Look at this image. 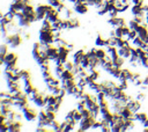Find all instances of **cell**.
<instances>
[{"label": "cell", "mask_w": 148, "mask_h": 132, "mask_svg": "<svg viewBox=\"0 0 148 132\" xmlns=\"http://www.w3.org/2000/svg\"><path fill=\"white\" fill-rule=\"evenodd\" d=\"M46 117L49 120H54L56 119V112L54 111H46Z\"/></svg>", "instance_id": "cell-20"}, {"label": "cell", "mask_w": 148, "mask_h": 132, "mask_svg": "<svg viewBox=\"0 0 148 132\" xmlns=\"http://www.w3.org/2000/svg\"><path fill=\"white\" fill-rule=\"evenodd\" d=\"M20 78L23 82H29L30 81V73L27 71V69H21V73H20Z\"/></svg>", "instance_id": "cell-11"}, {"label": "cell", "mask_w": 148, "mask_h": 132, "mask_svg": "<svg viewBox=\"0 0 148 132\" xmlns=\"http://www.w3.org/2000/svg\"><path fill=\"white\" fill-rule=\"evenodd\" d=\"M74 12L77 14H86L88 12V5L86 2H76L74 3Z\"/></svg>", "instance_id": "cell-4"}, {"label": "cell", "mask_w": 148, "mask_h": 132, "mask_svg": "<svg viewBox=\"0 0 148 132\" xmlns=\"http://www.w3.org/2000/svg\"><path fill=\"white\" fill-rule=\"evenodd\" d=\"M80 25V22L76 17H71L68 19V27L69 29H74V28H77Z\"/></svg>", "instance_id": "cell-13"}, {"label": "cell", "mask_w": 148, "mask_h": 132, "mask_svg": "<svg viewBox=\"0 0 148 132\" xmlns=\"http://www.w3.org/2000/svg\"><path fill=\"white\" fill-rule=\"evenodd\" d=\"M22 113H23V117L28 120V122H32L37 118V112L35 111V109L30 108L29 105H25L23 109H22Z\"/></svg>", "instance_id": "cell-3"}, {"label": "cell", "mask_w": 148, "mask_h": 132, "mask_svg": "<svg viewBox=\"0 0 148 132\" xmlns=\"http://www.w3.org/2000/svg\"><path fill=\"white\" fill-rule=\"evenodd\" d=\"M22 42V38H21V35L17 34V32H14V34H10V35H7L5 37V43L8 44L10 47H17Z\"/></svg>", "instance_id": "cell-1"}, {"label": "cell", "mask_w": 148, "mask_h": 132, "mask_svg": "<svg viewBox=\"0 0 148 132\" xmlns=\"http://www.w3.org/2000/svg\"><path fill=\"white\" fill-rule=\"evenodd\" d=\"M106 54H108V52H106V50H104L103 47H98V49L96 50V57H97L98 59H103Z\"/></svg>", "instance_id": "cell-14"}, {"label": "cell", "mask_w": 148, "mask_h": 132, "mask_svg": "<svg viewBox=\"0 0 148 132\" xmlns=\"http://www.w3.org/2000/svg\"><path fill=\"white\" fill-rule=\"evenodd\" d=\"M66 47L69 50V51H72L73 49H74V44L73 43H67V45H66Z\"/></svg>", "instance_id": "cell-21"}, {"label": "cell", "mask_w": 148, "mask_h": 132, "mask_svg": "<svg viewBox=\"0 0 148 132\" xmlns=\"http://www.w3.org/2000/svg\"><path fill=\"white\" fill-rule=\"evenodd\" d=\"M136 98H138L139 101H141V100H143V98H145V94H143V93H140V94H139V95L136 96Z\"/></svg>", "instance_id": "cell-23"}, {"label": "cell", "mask_w": 148, "mask_h": 132, "mask_svg": "<svg viewBox=\"0 0 148 132\" xmlns=\"http://www.w3.org/2000/svg\"><path fill=\"white\" fill-rule=\"evenodd\" d=\"M8 44H0V60L3 61L5 60V56L8 53Z\"/></svg>", "instance_id": "cell-9"}, {"label": "cell", "mask_w": 148, "mask_h": 132, "mask_svg": "<svg viewBox=\"0 0 148 132\" xmlns=\"http://www.w3.org/2000/svg\"><path fill=\"white\" fill-rule=\"evenodd\" d=\"M61 2H62V0H47V3L51 5L53 8H57Z\"/></svg>", "instance_id": "cell-19"}, {"label": "cell", "mask_w": 148, "mask_h": 132, "mask_svg": "<svg viewBox=\"0 0 148 132\" xmlns=\"http://www.w3.org/2000/svg\"><path fill=\"white\" fill-rule=\"evenodd\" d=\"M22 13L24 14V15H34V14H36V10H35V8L30 5V3H27L25 6H24V8H23V10H22Z\"/></svg>", "instance_id": "cell-8"}, {"label": "cell", "mask_w": 148, "mask_h": 132, "mask_svg": "<svg viewBox=\"0 0 148 132\" xmlns=\"http://www.w3.org/2000/svg\"><path fill=\"white\" fill-rule=\"evenodd\" d=\"M38 37H39V42L43 43V44H53L54 43V38L52 36V31L51 30L40 29Z\"/></svg>", "instance_id": "cell-2"}, {"label": "cell", "mask_w": 148, "mask_h": 132, "mask_svg": "<svg viewBox=\"0 0 148 132\" xmlns=\"http://www.w3.org/2000/svg\"><path fill=\"white\" fill-rule=\"evenodd\" d=\"M84 54H86V52L83 51V50H77V51H75L74 53H73V57H72V60H73V63L74 64H80V61H81V59L84 57Z\"/></svg>", "instance_id": "cell-5"}, {"label": "cell", "mask_w": 148, "mask_h": 132, "mask_svg": "<svg viewBox=\"0 0 148 132\" xmlns=\"http://www.w3.org/2000/svg\"><path fill=\"white\" fill-rule=\"evenodd\" d=\"M125 64V58L121 57V56H118L114 60H113V65L118 66V67H123V65Z\"/></svg>", "instance_id": "cell-15"}, {"label": "cell", "mask_w": 148, "mask_h": 132, "mask_svg": "<svg viewBox=\"0 0 148 132\" xmlns=\"http://www.w3.org/2000/svg\"><path fill=\"white\" fill-rule=\"evenodd\" d=\"M50 126H51V131H57V132H61V123H59L58 120H52L51 122V124H50Z\"/></svg>", "instance_id": "cell-12"}, {"label": "cell", "mask_w": 148, "mask_h": 132, "mask_svg": "<svg viewBox=\"0 0 148 132\" xmlns=\"http://www.w3.org/2000/svg\"><path fill=\"white\" fill-rule=\"evenodd\" d=\"M53 45H56L57 47H61V46H66V45H67V42L60 37V38H58V39H56V41H54Z\"/></svg>", "instance_id": "cell-17"}, {"label": "cell", "mask_w": 148, "mask_h": 132, "mask_svg": "<svg viewBox=\"0 0 148 132\" xmlns=\"http://www.w3.org/2000/svg\"><path fill=\"white\" fill-rule=\"evenodd\" d=\"M106 39H108V38H104L102 35H98L97 38H96V41H95V43H96L97 46L104 47V46H106Z\"/></svg>", "instance_id": "cell-10"}, {"label": "cell", "mask_w": 148, "mask_h": 132, "mask_svg": "<svg viewBox=\"0 0 148 132\" xmlns=\"http://www.w3.org/2000/svg\"><path fill=\"white\" fill-rule=\"evenodd\" d=\"M142 124H143V126H145V127H148V118H147Z\"/></svg>", "instance_id": "cell-25"}, {"label": "cell", "mask_w": 148, "mask_h": 132, "mask_svg": "<svg viewBox=\"0 0 148 132\" xmlns=\"http://www.w3.org/2000/svg\"><path fill=\"white\" fill-rule=\"evenodd\" d=\"M132 3H134V5H142L143 0H132Z\"/></svg>", "instance_id": "cell-22"}, {"label": "cell", "mask_w": 148, "mask_h": 132, "mask_svg": "<svg viewBox=\"0 0 148 132\" xmlns=\"http://www.w3.org/2000/svg\"><path fill=\"white\" fill-rule=\"evenodd\" d=\"M69 50L66 47V46H61V47H58V53H59V58L65 63L67 60V57L69 54Z\"/></svg>", "instance_id": "cell-6"}, {"label": "cell", "mask_w": 148, "mask_h": 132, "mask_svg": "<svg viewBox=\"0 0 148 132\" xmlns=\"http://www.w3.org/2000/svg\"><path fill=\"white\" fill-rule=\"evenodd\" d=\"M24 37H25L27 39H29V38H30V35H29V34H25V35H24Z\"/></svg>", "instance_id": "cell-26"}, {"label": "cell", "mask_w": 148, "mask_h": 132, "mask_svg": "<svg viewBox=\"0 0 148 132\" xmlns=\"http://www.w3.org/2000/svg\"><path fill=\"white\" fill-rule=\"evenodd\" d=\"M74 63H73V60H66L65 61V64H64V67H65V69H68V71H72L73 68H74Z\"/></svg>", "instance_id": "cell-18"}, {"label": "cell", "mask_w": 148, "mask_h": 132, "mask_svg": "<svg viewBox=\"0 0 148 132\" xmlns=\"http://www.w3.org/2000/svg\"><path fill=\"white\" fill-rule=\"evenodd\" d=\"M21 126H22L21 120H14L8 125V131L7 132H17V131L21 130Z\"/></svg>", "instance_id": "cell-7"}, {"label": "cell", "mask_w": 148, "mask_h": 132, "mask_svg": "<svg viewBox=\"0 0 148 132\" xmlns=\"http://www.w3.org/2000/svg\"><path fill=\"white\" fill-rule=\"evenodd\" d=\"M143 85H145V86H147V87H148V76H146V78H145V79H143Z\"/></svg>", "instance_id": "cell-24"}, {"label": "cell", "mask_w": 148, "mask_h": 132, "mask_svg": "<svg viewBox=\"0 0 148 132\" xmlns=\"http://www.w3.org/2000/svg\"><path fill=\"white\" fill-rule=\"evenodd\" d=\"M34 88H35V87L31 85V82H30V81H29V82H24V86H23V91H24L27 95H29Z\"/></svg>", "instance_id": "cell-16"}, {"label": "cell", "mask_w": 148, "mask_h": 132, "mask_svg": "<svg viewBox=\"0 0 148 132\" xmlns=\"http://www.w3.org/2000/svg\"><path fill=\"white\" fill-rule=\"evenodd\" d=\"M3 15H5V14H2V13H1V12H0V20H1V19H2V17H3Z\"/></svg>", "instance_id": "cell-27"}]
</instances>
